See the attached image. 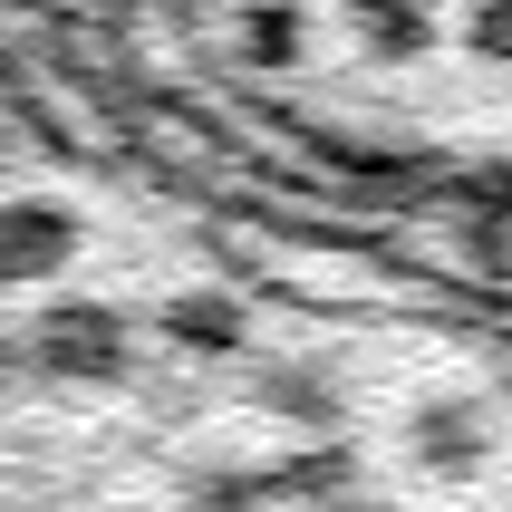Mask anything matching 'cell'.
<instances>
[{
  "mask_svg": "<svg viewBox=\"0 0 512 512\" xmlns=\"http://www.w3.org/2000/svg\"><path fill=\"white\" fill-rule=\"evenodd\" d=\"M29 368L58 387H126L136 377V319L107 300H49L29 319Z\"/></svg>",
  "mask_w": 512,
  "mask_h": 512,
  "instance_id": "1",
  "label": "cell"
},
{
  "mask_svg": "<svg viewBox=\"0 0 512 512\" xmlns=\"http://www.w3.org/2000/svg\"><path fill=\"white\" fill-rule=\"evenodd\" d=\"M78 252H87L78 203H58V194H10V203H0V290H10V281L49 290L58 271H78Z\"/></svg>",
  "mask_w": 512,
  "mask_h": 512,
  "instance_id": "2",
  "label": "cell"
},
{
  "mask_svg": "<svg viewBox=\"0 0 512 512\" xmlns=\"http://www.w3.org/2000/svg\"><path fill=\"white\" fill-rule=\"evenodd\" d=\"M406 464L416 474H435V484H464V474H484L493 464V416L484 397H426V406H406Z\"/></svg>",
  "mask_w": 512,
  "mask_h": 512,
  "instance_id": "3",
  "label": "cell"
},
{
  "mask_svg": "<svg viewBox=\"0 0 512 512\" xmlns=\"http://www.w3.org/2000/svg\"><path fill=\"white\" fill-rule=\"evenodd\" d=\"M155 329H165V348H184V358H242L252 348V310L232 300V290H174L165 310H155Z\"/></svg>",
  "mask_w": 512,
  "mask_h": 512,
  "instance_id": "4",
  "label": "cell"
},
{
  "mask_svg": "<svg viewBox=\"0 0 512 512\" xmlns=\"http://www.w3.org/2000/svg\"><path fill=\"white\" fill-rule=\"evenodd\" d=\"M261 406L281 416V426H339L348 416V387H339V368H319V358H271L261 368Z\"/></svg>",
  "mask_w": 512,
  "mask_h": 512,
  "instance_id": "5",
  "label": "cell"
},
{
  "mask_svg": "<svg viewBox=\"0 0 512 512\" xmlns=\"http://www.w3.org/2000/svg\"><path fill=\"white\" fill-rule=\"evenodd\" d=\"M271 493H281V503H339V512H358V503H368V474H358L348 445H310V455L271 464Z\"/></svg>",
  "mask_w": 512,
  "mask_h": 512,
  "instance_id": "6",
  "label": "cell"
},
{
  "mask_svg": "<svg viewBox=\"0 0 512 512\" xmlns=\"http://www.w3.org/2000/svg\"><path fill=\"white\" fill-rule=\"evenodd\" d=\"M348 29H358V49L387 58V68H406V58H426V49H435V20H426V10H358Z\"/></svg>",
  "mask_w": 512,
  "mask_h": 512,
  "instance_id": "7",
  "label": "cell"
},
{
  "mask_svg": "<svg viewBox=\"0 0 512 512\" xmlns=\"http://www.w3.org/2000/svg\"><path fill=\"white\" fill-rule=\"evenodd\" d=\"M232 39H242V58H252V68H300V49H310V20H290V10H252Z\"/></svg>",
  "mask_w": 512,
  "mask_h": 512,
  "instance_id": "8",
  "label": "cell"
},
{
  "mask_svg": "<svg viewBox=\"0 0 512 512\" xmlns=\"http://www.w3.org/2000/svg\"><path fill=\"white\" fill-rule=\"evenodd\" d=\"M252 503H271V474H252V464L194 474V484H184V512H252Z\"/></svg>",
  "mask_w": 512,
  "mask_h": 512,
  "instance_id": "9",
  "label": "cell"
},
{
  "mask_svg": "<svg viewBox=\"0 0 512 512\" xmlns=\"http://www.w3.org/2000/svg\"><path fill=\"white\" fill-rule=\"evenodd\" d=\"M455 252H464V271H493V281H503L512 271V223H464Z\"/></svg>",
  "mask_w": 512,
  "mask_h": 512,
  "instance_id": "10",
  "label": "cell"
},
{
  "mask_svg": "<svg viewBox=\"0 0 512 512\" xmlns=\"http://www.w3.org/2000/svg\"><path fill=\"white\" fill-rule=\"evenodd\" d=\"M464 49H474V58H503V68H512V10H474V20H464Z\"/></svg>",
  "mask_w": 512,
  "mask_h": 512,
  "instance_id": "11",
  "label": "cell"
},
{
  "mask_svg": "<svg viewBox=\"0 0 512 512\" xmlns=\"http://www.w3.org/2000/svg\"><path fill=\"white\" fill-rule=\"evenodd\" d=\"M0 165H10V136H0Z\"/></svg>",
  "mask_w": 512,
  "mask_h": 512,
  "instance_id": "12",
  "label": "cell"
}]
</instances>
